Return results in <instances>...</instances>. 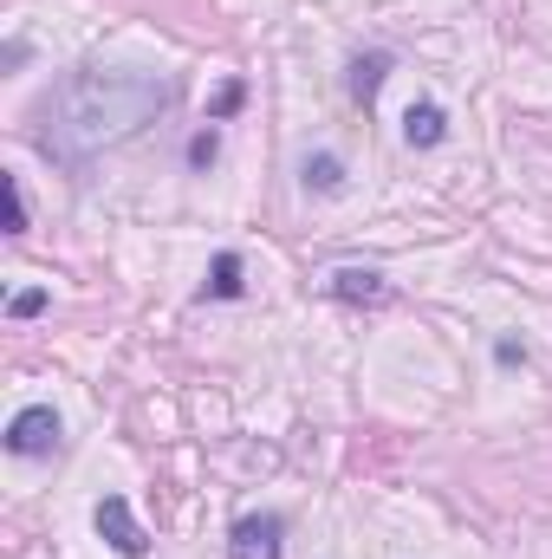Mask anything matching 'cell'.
<instances>
[{
  "mask_svg": "<svg viewBox=\"0 0 552 559\" xmlns=\"http://www.w3.org/2000/svg\"><path fill=\"white\" fill-rule=\"evenodd\" d=\"M169 79L156 72H72L39 105V150L59 163H85L111 143L137 138L149 118L169 111Z\"/></svg>",
  "mask_w": 552,
  "mask_h": 559,
  "instance_id": "cell-1",
  "label": "cell"
},
{
  "mask_svg": "<svg viewBox=\"0 0 552 559\" xmlns=\"http://www.w3.org/2000/svg\"><path fill=\"white\" fill-rule=\"evenodd\" d=\"M7 449L13 455H52L59 449V411L52 404H26L20 417L7 423Z\"/></svg>",
  "mask_w": 552,
  "mask_h": 559,
  "instance_id": "cell-2",
  "label": "cell"
},
{
  "mask_svg": "<svg viewBox=\"0 0 552 559\" xmlns=\"http://www.w3.org/2000/svg\"><path fill=\"white\" fill-rule=\"evenodd\" d=\"M92 521H98V534L111 540V554H124V559L149 554V540H143V527H137V514H131V501H124V495H105Z\"/></svg>",
  "mask_w": 552,
  "mask_h": 559,
  "instance_id": "cell-3",
  "label": "cell"
},
{
  "mask_svg": "<svg viewBox=\"0 0 552 559\" xmlns=\"http://www.w3.org/2000/svg\"><path fill=\"white\" fill-rule=\"evenodd\" d=\"M279 514H241L235 521V540H228V554L235 559H279Z\"/></svg>",
  "mask_w": 552,
  "mask_h": 559,
  "instance_id": "cell-4",
  "label": "cell"
},
{
  "mask_svg": "<svg viewBox=\"0 0 552 559\" xmlns=\"http://www.w3.org/2000/svg\"><path fill=\"white\" fill-rule=\"evenodd\" d=\"M332 299H345V306H391V286H384V274L345 267V274H332Z\"/></svg>",
  "mask_w": 552,
  "mask_h": 559,
  "instance_id": "cell-5",
  "label": "cell"
},
{
  "mask_svg": "<svg viewBox=\"0 0 552 559\" xmlns=\"http://www.w3.org/2000/svg\"><path fill=\"white\" fill-rule=\"evenodd\" d=\"M404 138H410L416 150H435V143L448 138V111H442V105H429V98L410 105V111H404Z\"/></svg>",
  "mask_w": 552,
  "mask_h": 559,
  "instance_id": "cell-6",
  "label": "cell"
},
{
  "mask_svg": "<svg viewBox=\"0 0 552 559\" xmlns=\"http://www.w3.org/2000/svg\"><path fill=\"white\" fill-rule=\"evenodd\" d=\"M384 79H391V52H364V59L351 66V98H358V105H371Z\"/></svg>",
  "mask_w": 552,
  "mask_h": 559,
  "instance_id": "cell-7",
  "label": "cell"
},
{
  "mask_svg": "<svg viewBox=\"0 0 552 559\" xmlns=\"http://www.w3.org/2000/svg\"><path fill=\"white\" fill-rule=\"evenodd\" d=\"M202 293H208V299H235V293H241V254H215Z\"/></svg>",
  "mask_w": 552,
  "mask_h": 559,
  "instance_id": "cell-8",
  "label": "cell"
},
{
  "mask_svg": "<svg viewBox=\"0 0 552 559\" xmlns=\"http://www.w3.org/2000/svg\"><path fill=\"white\" fill-rule=\"evenodd\" d=\"M305 189L338 195V189H345V163H338V156H305Z\"/></svg>",
  "mask_w": 552,
  "mask_h": 559,
  "instance_id": "cell-9",
  "label": "cell"
},
{
  "mask_svg": "<svg viewBox=\"0 0 552 559\" xmlns=\"http://www.w3.org/2000/svg\"><path fill=\"white\" fill-rule=\"evenodd\" d=\"M0 189H7V235H26V195H20V176H7Z\"/></svg>",
  "mask_w": 552,
  "mask_h": 559,
  "instance_id": "cell-10",
  "label": "cell"
},
{
  "mask_svg": "<svg viewBox=\"0 0 552 559\" xmlns=\"http://www.w3.org/2000/svg\"><path fill=\"white\" fill-rule=\"evenodd\" d=\"M13 319H33V312H46V293L39 286H26V293H13V306H7Z\"/></svg>",
  "mask_w": 552,
  "mask_h": 559,
  "instance_id": "cell-11",
  "label": "cell"
},
{
  "mask_svg": "<svg viewBox=\"0 0 552 559\" xmlns=\"http://www.w3.org/2000/svg\"><path fill=\"white\" fill-rule=\"evenodd\" d=\"M189 163H215V131H202V138L189 143Z\"/></svg>",
  "mask_w": 552,
  "mask_h": 559,
  "instance_id": "cell-12",
  "label": "cell"
},
{
  "mask_svg": "<svg viewBox=\"0 0 552 559\" xmlns=\"http://www.w3.org/2000/svg\"><path fill=\"white\" fill-rule=\"evenodd\" d=\"M235 105H241V85H221V98H215V118H228Z\"/></svg>",
  "mask_w": 552,
  "mask_h": 559,
  "instance_id": "cell-13",
  "label": "cell"
}]
</instances>
